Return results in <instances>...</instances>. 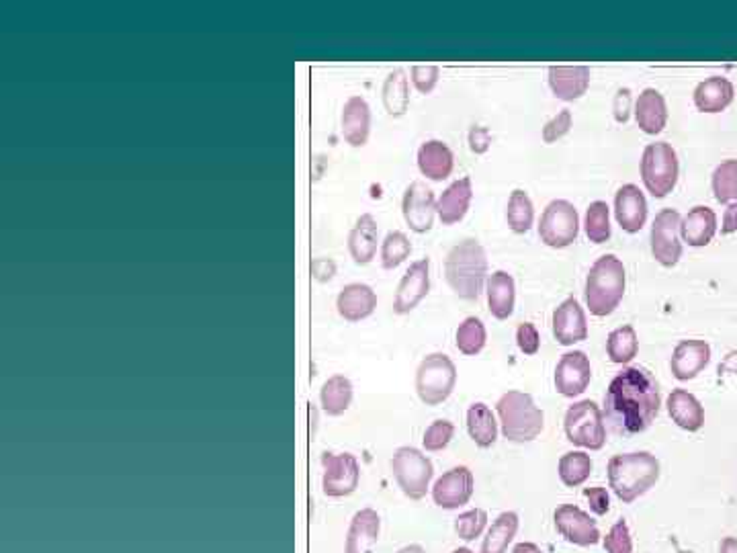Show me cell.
<instances>
[{"instance_id":"obj_1","label":"cell","mask_w":737,"mask_h":553,"mask_svg":"<svg viewBox=\"0 0 737 553\" xmlns=\"http://www.w3.org/2000/svg\"><path fill=\"white\" fill-rule=\"evenodd\" d=\"M662 410L656 377L643 367H623L604 394V420L619 437L645 433Z\"/></svg>"},{"instance_id":"obj_2","label":"cell","mask_w":737,"mask_h":553,"mask_svg":"<svg viewBox=\"0 0 737 553\" xmlns=\"http://www.w3.org/2000/svg\"><path fill=\"white\" fill-rule=\"evenodd\" d=\"M445 279L465 302H478L488 283V254L480 240L465 238L445 257Z\"/></svg>"},{"instance_id":"obj_3","label":"cell","mask_w":737,"mask_h":553,"mask_svg":"<svg viewBox=\"0 0 737 553\" xmlns=\"http://www.w3.org/2000/svg\"><path fill=\"white\" fill-rule=\"evenodd\" d=\"M609 488L623 504H633L652 490L660 476L662 465L656 455L649 451H631L611 457L606 465Z\"/></svg>"},{"instance_id":"obj_4","label":"cell","mask_w":737,"mask_h":553,"mask_svg":"<svg viewBox=\"0 0 737 553\" xmlns=\"http://www.w3.org/2000/svg\"><path fill=\"white\" fill-rule=\"evenodd\" d=\"M627 289V271L617 254H602L590 267L584 287L586 306L592 316H611L623 302Z\"/></svg>"},{"instance_id":"obj_5","label":"cell","mask_w":737,"mask_h":553,"mask_svg":"<svg viewBox=\"0 0 737 553\" xmlns=\"http://www.w3.org/2000/svg\"><path fill=\"white\" fill-rule=\"evenodd\" d=\"M498 422L504 439L510 443H533L545 431V412L527 392L510 390L496 404Z\"/></svg>"},{"instance_id":"obj_6","label":"cell","mask_w":737,"mask_h":553,"mask_svg":"<svg viewBox=\"0 0 737 553\" xmlns=\"http://www.w3.org/2000/svg\"><path fill=\"white\" fill-rule=\"evenodd\" d=\"M680 177V160L678 152L670 142H654L647 144L641 156V181L647 193L664 199L668 197Z\"/></svg>"},{"instance_id":"obj_7","label":"cell","mask_w":737,"mask_h":553,"mask_svg":"<svg viewBox=\"0 0 737 553\" xmlns=\"http://www.w3.org/2000/svg\"><path fill=\"white\" fill-rule=\"evenodd\" d=\"M457 386V367L445 353L426 355L416 369V394L426 406H439Z\"/></svg>"},{"instance_id":"obj_8","label":"cell","mask_w":737,"mask_h":553,"mask_svg":"<svg viewBox=\"0 0 737 553\" xmlns=\"http://www.w3.org/2000/svg\"><path fill=\"white\" fill-rule=\"evenodd\" d=\"M563 431L574 447L600 451L606 445V420L602 408L592 400L574 402L563 416Z\"/></svg>"},{"instance_id":"obj_9","label":"cell","mask_w":737,"mask_h":553,"mask_svg":"<svg viewBox=\"0 0 737 553\" xmlns=\"http://www.w3.org/2000/svg\"><path fill=\"white\" fill-rule=\"evenodd\" d=\"M392 472L406 498L422 500L435 478V465L420 449L400 447L392 457Z\"/></svg>"},{"instance_id":"obj_10","label":"cell","mask_w":737,"mask_h":553,"mask_svg":"<svg viewBox=\"0 0 737 553\" xmlns=\"http://www.w3.org/2000/svg\"><path fill=\"white\" fill-rule=\"evenodd\" d=\"M580 236V216L568 199H553L541 214L539 238L545 246L561 250L572 246Z\"/></svg>"},{"instance_id":"obj_11","label":"cell","mask_w":737,"mask_h":553,"mask_svg":"<svg viewBox=\"0 0 737 553\" xmlns=\"http://www.w3.org/2000/svg\"><path fill=\"white\" fill-rule=\"evenodd\" d=\"M682 216L674 207H664L652 224V254L658 265L672 269L682 259V236H680Z\"/></svg>"},{"instance_id":"obj_12","label":"cell","mask_w":737,"mask_h":553,"mask_svg":"<svg viewBox=\"0 0 737 553\" xmlns=\"http://www.w3.org/2000/svg\"><path fill=\"white\" fill-rule=\"evenodd\" d=\"M322 492L328 498L351 496L361 482V465L353 453L322 455Z\"/></svg>"},{"instance_id":"obj_13","label":"cell","mask_w":737,"mask_h":553,"mask_svg":"<svg viewBox=\"0 0 737 553\" xmlns=\"http://www.w3.org/2000/svg\"><path fill=\"white\" fill-rule=\"evenodd\" d=\"M553 525L563 539L578 547H592L602 541L596 521L576 504L557 506L553 513Z\"/></svg>"},{"instance_id":"obj_14","label":"cell","mask_w":737,"mask_h":553,"mask_svg":"<svg viewBox=\"0 0 737 553\" xmlns=\"http://www.w3.org/2000/svg\"><path fill=\"white\" fill-rule=\"evenodd\" d=\"M402 216L408 228L416 234H426L435 226L437 195L426 183L414 181L406 187L402 197Z\"/></svg>"},{"instance_id":"obj_15","label":"cell","mask_w":737,"mask_h":553,"mask_svg":"<svg viewBox=\"0 0 737 553\" xmlns=\"http://www.w3.org/2000/svg\"><path fill=\"white\" fill-rule=\"evenodd\" d=\"M592 381L590 357L584 351H568L557 361L553 384L563 398L582 396Z\"/></svg>"},{"instance_id":"obj_16","label":"cell","mask_w":737,"mask_h":553,"mask_svg":"<svg viewBox=\"0 0 737 553\" xmlns=\"http://www.w3.org/2000/svg\"><path fill=\"white\" fill-rule=\"evenodd\" d=\"M473 492H475L473 472L467 465H457V467H451L449 472H445L435 482V486H432V500H435L439 508L457 510L469 504V500L473 498Z\"/></svg>"},{"instance_id":"obj_17","label":"cell","mask_w":737,"mask_h":553,"mask_svg":"<svg viewBox=\"0 0 737 553\" xmlns=\"http://www.w3.org/2000/svg\"><path fill=\"white\" fill-rule=\"evenodd\" d=\"M553 324V336L561 347H574L578 343H584L588 338V320L586 312L580 306L578 297L570 295L563 300L551 318Z\"/></svg>"},{"instance_id":"obj_18","label":"cell","mask_w":737,"mask_h":553,"mask_svg":"<svg viewBox=\"0 0 737 553\" xmlns=\"http://www.w3.org/2000/svg\"><path fill=\"white\" fill-rule=\"evenodd\" d=\"M711 357H713V351L707 340H701V338L680 340V343L674 347L672 359H670L672 375L678 381L695 379L709 367Z\"/></svg>"},{"instance_id":"obj_19","label":"cell","mask_w":737,"mask_h":553,"mask_svg":"<svg viewBox=\"0 0 737 553\" xmlns=\"http://www.w3.org/2000/svg\"><path fill=\"white\" fill-rule=\"evenodd\" d=\"M430 291V259L414 261L398 283L394 297V312L404 316L418 308Z\"/></svg>"},{"instance_id":"obj_20","label":"cell","mask_w":737,"mask_h":553,"mask_svg":"<svg viewBox=\"0 0 737 553\" xmlns=\"http://www.w3.org/2000/svg\"><path fill=\"white\" fill-rule=\"evenodd\" d=\"M340 132L344 142L353 148H363L371 134V107L365 97L353 95L346 99L340 115Z\"/></svg>"},{"instance_id":"obj_21","label":"cell","mask_w":737,"mask_h":553,"mask_svg":"<svg viewBox=\"0 0 737 553\" xmlns=\"http://www.w3.org/2000/svg\"><path fill=\"white\" fill-rule=\"evenodd\" d=\"M647 199L643 195V191L633 185L627 183L623 185L617 195H615V218L617 224L621 226L623 232L627 234H637L643 230L645 222H647Z\"/></svg>"},{"instance_id":"obj_22","label":"cell","mask_w":737,"mask_h":553,"mask_svg":"<svg viewBox=\"0 0 737 553\" xmlns=\"http://www.w3.org/2000/svg\"><path fill=\"white\" fill-rule=\"evenodd\" d=\"M336 310L346 322H361L377 310V293L367 283L344 285L336 297Z\"/></svg>"},{"instance_id":"obj_23","label":"cell","mask_w":737,"mask_h":553,"mask_svg":"<svg viewBox=\"0 0 737 553\" xmlns=\"http://www.w3.org/2000/svg\"><path fill=\"white\" fill-rule=\"evenodd\" d=\"M381 535V517L375 508H361L346 533L344 553H373Z\"/></svg>"},{"instance_id":"obj_24","label":"cell","mask_w":737,"mask_h":553,"mask_svg":"<svg viewBox=\"0 0 737 553\" xmlns=\"http://www.w3.org/2000/svg\"><path fill=\"white\" fill-rule=\"evenodd\" d=\"M590 68L588 66H551L549 68V89L559 101H578L590 89Z\"/></svg>"},{"instance_id":"obj_25","label":"cell","mask_w":737,"mask_h":553,"mask_svg":"<svg viewBox=\"0 0 737 553\" xmlns=\"http://www.w3.org/2000/svg\"><path fill=\"white\" fill-rule=\"evenodd\" d=\"M717 230H719V220H717L715 209H711L709 205H695L682 218V224H680L682 242H686L692 248L709 246Z\"/></svg>"},{"instance_id":"obj_26","label":"cell","mask_w":737,"mask_h":553,"mask_svg":"<svg viewBox=\"0 0 737 553\" xmlns=\"http://www.w3.org/2000/svg\"><path fill=\"white\" fill-rule=\"evenodd\" d=\"M635 121L647 136H658L668 125V105L660 91L643 89L635 101Z\"/></svg>"},{"instance_id":"obj_27","label":"cell","mask_w":737,"mask_h":553,"mask_svg":"<svg viewBox=\"0 0 737 553\" xmlns=\"http://www.w3.org/2000/svg\"><path fill=\"white\" fill-rule=\"evenodd\" d=\"M666 408L672 422L686 433H699L705 427V408L701 400L688 390H672L666 400Z\"/></svg>"},{"instance_id":"obj_28","label":"cell","mask_w":737,"mask_h":553,"mask_svg":"<svg viewBox=\"0 0 737 553\" xmlns=\"http://www.w3.org/2000/svg\"><path fill=\"white\" fill-rule=\"evenodd\" d=\"M418 170L430 181H445L455 168V154L443 140H426L416 154Z\"/></svg>"},{"instance_id":"obj_29","label":"cell","mask_w":737,"mask_h":553,"mask_svg":"<svg viewBox=\"0 0 737 553\" xmlns=\"http://www.w3.org/2000/svg\"><path fill=\"white\" fill-rule=\"evenodd\" d=\"M473 199V183L469 177H461L451 183L437 199V216L443 226L459 224L469 211Z\"/></svg>"},{"instance_id":"obj_30","label":"cell","mask_w":737,"mask_h":553,"mask_svg":"<svg viewBox=\"0 0 737 553\" xmlns=\"http://www.w3.org/2000/svg\"><path fill=\"white\" fill-rule=\"evenodd\" d=\"M692 99H695V105L701 113L715 115V113L725 111L733 103L735 87H733V82L725 76H709L697 84Z\"/></svg>"},{"instance_id":"obj_31","label":"cell","mask_w":737,"mask_h":553,"mask_svg":"<svg viewBox=\"0 0 737 553\" xmlns=\"http://www.w3.org/2000/svg\"><path fill=\"white\" fill-rule=\"evenodd\" d=\"M488 310L490 314L504 322L514 314L516 306V283L508 271H494L486 283Z\"/></svg>"},{"instance_id":"obj_32","label":"cell","mask_w":737,"mask_h":553,"mask_svg":"<svg viewBox=\"0 0 737 553\" xmlns=\"http://www.w3.org/2000/svg\"><path fill=\"white\" fill-rule=\"evenodd\" d=\"M379 246V224L371 214L359 216L349 234V252L357 265H369Z\"/></svg>"},{"instance_id":"obj_33","label":"cell","mask_w":737,"mask_h":553,"mask_svg":"<svg viewBox=\"0 0 737 553\" xmlns=\"http://www.w3.org/2000/svg\"><path fill=\"white\" fill-rule=\"evenodd\" d=\"M500 422L492 408L484 402H473L467 408V433L480 449H490L498 441Z\"/></svg>"},{"instance_id":"obj_34","label":"cell","mask_w":737,"mask_h":553,"mask_svg":"<svg viewBox=\"0 0 737 553\" xmlns=\"http://www.w3.org/2000/svg\"><path fill=\"white\" fill-rule=\"evenodd\" d=\"M383 107L389 117H404L410 109V80L404 68H396L387 74L381 89Z\"/></svg>"},{"instance_id":"obj_35","label":"cell","mask_w":737,"mask_h":553,"mask_svg":"<svg viewBox=\"0 0 737 553\" xmlns=\"http://www.w3.org/2000/svg\"><path fill=\"white\" fill-rule=\"evenodd\" d=\"M355 396L353 381L344 375H332L320 390V406L328 416H342L351 408Z\"/></svg>"},{"instance_id":"obj_36","label":"cell","mask_w":737,"mask_h":553,"mask_svg":"<svg viewBox=\"0 0 737 553\" xmlns=\"http://www.w3.org/2000/svg\"><path fill=\"white\" fill-rule=\"evenodd\" d=\"M520 527V517L514 510H506V513L498 515L492 527L486 531L482 551L480 553H508V547L512 545L516 533Z\"/></svg>"},{"instance_id":"obj_37","label":"cell","mask_w":737,"mask_h":553,"mask_svg":"<svg viewBox=\"0 0 737 553\" xmlns=\"http://www.w3.org/2000/svg\"><path fill=\"white\" fill-rule=\"evenodd\" d=\"M592 457L586 451H568L563 453L557 463V476L563 486L580 488L592 476Z\"/></svg>"},{"instance_id":"obj_38","label":"cell","mask_w":737,"mask_h":553,"mask_svg":"<svg viewBox=\"0 0 737 553\" xmlns=\"http://www.w3.org/2000/svg\"><path fill=\"white\" fill-rule=\"evenodd\" d=\"M639 353V336L635 326L625 324L615 328L606 338V355L615 365H629Z\"/></svg>"},{"instance_id":"obj_39","label":"cell","mask_w":737,"mask_h":553,"mask_svg":"<svg viewBox=\"0 0 737 553\" xmlns=\"http://www.w3.org/2000/svg\"><path fill=\"white\" fill-rule=\"evenodd\" d=\"M506 222L514 234H527L535 224V205L525 189H514L508 197Z\"/></svg>"},{"instance_id":"obj_40","label":"cell","mask_w":737,"mask_h":553,"mask_svg":"<svg viewBox=\"0 0 737 553\" xmlns=\"http://www.w3.org/2000/svg\"><path fill=\"white\" fill-rule=\"evenodd\" d=\"M455 345H457V351L465 357L480 355L488 345V330L482 318H475V316L465 318L455 332Z\"/></svg>"},{"instance_id":"obj_41","label":"cell","mask_w":737,"mask_h":553,"mask_svg":"<svg viewBox=\"0 0 737 553\" xmlns=\"http://www.w3.org/2000/svg\"><path fill=\"white\" fill-rule=\"evenodd\" d=\"M584 230L592 244H604L613 236L611 207L606 201H592L584 216Z\"/></svg>"},{"instance_id":"obj_42","label":"cell","mask_w":737,"mask_h":553,"mask_svg":"<svg viewBox=\"0 0 737 553\" xmlns=\"http://www.w3.org/2000/svg\"><path fill=\"white\" fill-rule=\"evenodd\" d=\"M410 254H412V242H410L406 232L392 230V232L385 234V238L381 242V248H379L381 267L385 271L398 269L410 257Z\"/></svg>"},{"instance_id":"obj_43","label":"cell","mask_w":737,"mask_h":553,"mask_svg":"<svg viewBox=\"0 0 737 553\" xmlns=\"http://www.w3.org/2000/svg\"><path fill=\"white\" fill-rule=\"evenodd\" d=\"M711 187H713L715 199L721 205H725V207L737 205V158L723 160L713 170Z\"/></svg>"},{"instance_id":"obj_44","label":"cell","mask_w":737,"mask_h":553,"mask_svg":"<svg viewBox=\"0 0 737 553\" xmlns=\"http://www.w3.org/2000/svg\"><path fill=\"white\" fill-rule=\"evenodd\" d=\"M488 513L484 508H471L461 513L455 519V533L459 535V539L463 541H475L478 537H482L488 529Z\"/></svg>"},{"instance_id":"obj_45","label":"cell","mask_w":737,"mask_h":553,"mask_svg":"<svg viewBox=\"0 0 737 553\" xmlns=\"http://www.w3.org/2000/svg\"><path fill=\"white\" fill-rule=\"evenodd\" d=\"M453 437H455V424L447 418H439L424 431L422 447L428 453H439L451 445Z\"/></svg>"},{"instance_id":"obj_46","label":"cell","mask_w":737,"mask_h":553,"mask_svg":"<svg viewBox=\"0 0 737 553\" xmlns=\"http://www.w3.org/2000/svg\"><path fill=\"white\" fill-rule=\"evenodd\" d=\"M602 547L606 553H633V535L625 519H619L602 537Z\"/></svg>"},{"instance_id":"obj_47","label":"cell","mask_w":737,"mask_h":553,"mask_svg":"<svg viewBox=\"0 0 737 553\" xmlns=\"http://www.w3.org/2000/svg\"><path fill=\"white\" fill-rule=\"evenodd\" d=\"M572 125H574L572 111L570 109H561L557 115H553L543 125L541 138H543L545 144H555V142H559L561 138H566L572 132Z\"/></svg>"},{"instance_id":"obj_48","label":"cell","mask_w":737,"mask_h":553,"mask_svg":"<svg viewBox=\"0 0 737 553\" xmlns=\"http://www.w3.org/2000/svg\"><path fill=\"white\" fill-rule=\"evenodd\" d=\"M410 76H412L414 89H416L418 93H422V95H430L432 91H435L437 84H439L441 68H439V66H430V64H424V66H412Z\"/></svg>"},{"instance_id":"obj_49","label":"cell","mask_w":737,"mask_h":553,"mask_svg":"<svg viewBox=\"0 0 737 553\" xmlns=\"http://www.w3.org/2000/svg\"><path fill=\"white\" fill-rule=\"evenodd\" d=\"M516 347L520 349V353H525L529 357H533L541 351V334H539V328L533 322L518 324V328H516Z\"/></svg>"},{"instance_id":"obj_50","label":"cell","mask_w":737,"mask_h":553,"mask_svg":"<svg viewBox=\"0 0 737 553\" xmlns=\"http://www.w3.org/2000/svg\"><path fill=\"white\" fill-rule=\"evenodd\" d=\"M584 498L590 504V510L596 517H606L611 513V494L604 486L584 488Z\"/></svg>"},{"instance_id":"obj_51","label":"cell","mask_w":737,"mask_h":553,"mask_svg":"<svg viewBox=\"0 0 737 553\" xmlns=\"http://www.w3.org/2000/svg\"><path fill=\"white\" fill-rule=\"evenodd\" d=\"M492 146V132L486 125H473L469 130V150L473 154H486Z\"/></svg>"},{"instance_id":"obj_52","label":"cell","mask_w":737,"mask_h":553,"mask_svg":"<svg viewBox=\"0 0 737 553\" xmlns=\"http://www.w3.org/2000/svg\"><path fill=\"white\" fill-rule=\"evenodd\" d=\"M631 89H619L613 101V115L617 119V123H627L629 115H631Z\"/></svg>"},{"instance_id":"obj_53","label":"cell","mask_w":737,"mask_h":553,"mask_svg":"<svg viewBox=\"0 0 737 553\" xmlns=\"http://www.w3.org/2000/svg\"><path fill=\"white\" fill-rule=\"evenodd\" d=\"M310 269H312V277H314L316 281H320V283H326V281H330V279L336 275V265H334V261H332V259H324V257L314 259Z\"/></svg>"},{"instance_id":"obj_54","label":"cell","mask_w":737,"mask_h":553,"mask_svg":"<svg viewBox=\"0 0 737 553\" xmlns=\"http://www.w3.org/2000/svg\"><path fill=\"white\" fill-rule=\"evenodd\" d=\"M737 232V205H729L723 214V222H721V234L729 236Z\"/></svg>"},{"instance_id":"obj_55","label":"cell","mask_w":737,"mask_h":553,"mask_svg":"<svg viewBox=\"0 0 737 553\" xmlns=\"http://www.w3.org/2000/svg\"><path fill=\"white\" fill-rule=\"evenodd\" d=\"M512 553H543V549H541L537 543L523 541V543H516V545L512 547Z\"/></svg>"},{"instance_id":"obj_56","label":"cell","mask_w":737,"mask_h":553,"mask_svg":"<svg viewBox=\"0 0 737 553\" xmlns=\"http://www.w3.org/2000/svg\"><path fill=\"white\" fill-rule=\"evenodd\" d=\"M719 371H731V373H737V351L729 353L725 357V363L719 367Z\"/></svg>"},{"instance_id":"obj_57","label":"cell","mask_w":737,"mask_h":553,"mask_svg":"<svg viewBox=\"0 0 737 553\" xmlns=\"http://www.w3.org/2000/svg\"><path fill=\"white\" fill-rule=\"evenodd\" d=\"M719 553H737V539L735 537H725L721 541Z\"/></svg>"},{"instance_id":"obj_58","label":"cell","mask_w":737,"mask_h":553,"mask_svg":"<svg viewBox=\"0 0 737 553\" xmlns=\"http://www.w3.org/2000/svg\"><path fill=\"white\" fill-rule=\"evenodd\" d=\"M396 553H426V549L418 543H410V545H404L402 549H398Z\"/></svg>"},{"instance_id":"obj_59","label":"cell","mask_w":737,"mask_h":553,"mask_svg":"<svg viewBox=\"0 0 737 553\" xmlns=\"http://www.w3.org/2000/svg\"><path fill=\"white\" fill-rule=\"evenodd\" d=\"M453 553H475V551L469 549V547H457V549H453Z\"/></svg>"}]
</instances>
